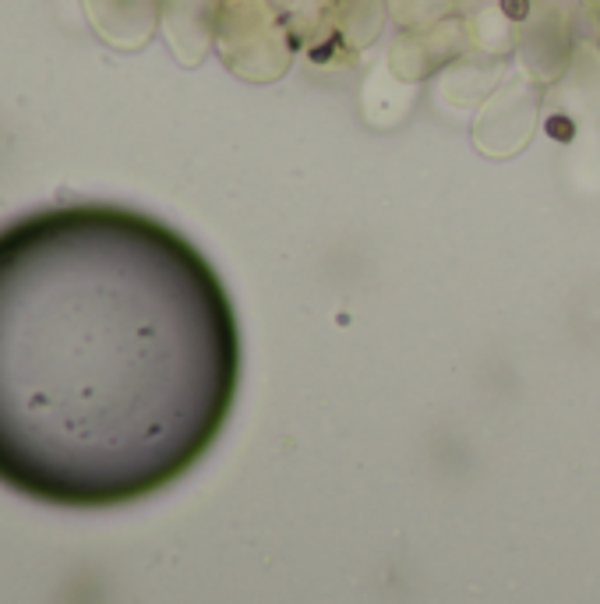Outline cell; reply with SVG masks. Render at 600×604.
I'll return each mask as SVG.
<instances>
[{"instance_id": "obj_1", "label": "cell", "mask_w": 600, "mask_h": 604, "mask_svg": "<svg viewBox=\"0 0 600 604\" xmlns=\"http://www.w3.org/2000/svg\"><path fill=\"white\" fill-rule=\"evenodd\" d=\"M240 386V329L208 258L120 205L0 226V484L113 509L181 481Z\"/></svg>"}, {"instance_id": "obj_2", "label": "cell", "mask_w": 600, "mask_h": 604, "mask_svg": "<svg viewBox=\"0 0 600 604\" xmlns=\"http://www.w3.org/2000/svg\"><path fill=\"white\" fill-rule=\"evenodd\" d=\"M544 131H547V138H555V142H572L576 138V124L569 120V117H547L544 120Z\"/></svg>"}, {"instance_id": "obj_3", "label": "cell", "mask_w": 600, "mask_h": 604, "mask_svg": "<svg viewBox=\"0 0 600 604\" xmlns=\"http://www.w3.org/2000/svg\"><path fill=\"white\" fill-rule=\"evenodd\" d=\"M501 14L512 21H523L530 14V0H501Z\"/></svg>"}, {"instance_id": "obj_4", "label": "cell", "mask_w": 600, "mask_h": 604, "mask_svg": "<svg viewBox=\"0 0 600 604\" xmlns=\"http://www.w3.org/2000/svg\"><path fill=\"white\" fill-rule=\"evenodd\" d=\"M339 46V36H332V43H325V46H318V50H311V60H318V64H325L328 57H332V50Z\"/></svg>"}]
</instances>
